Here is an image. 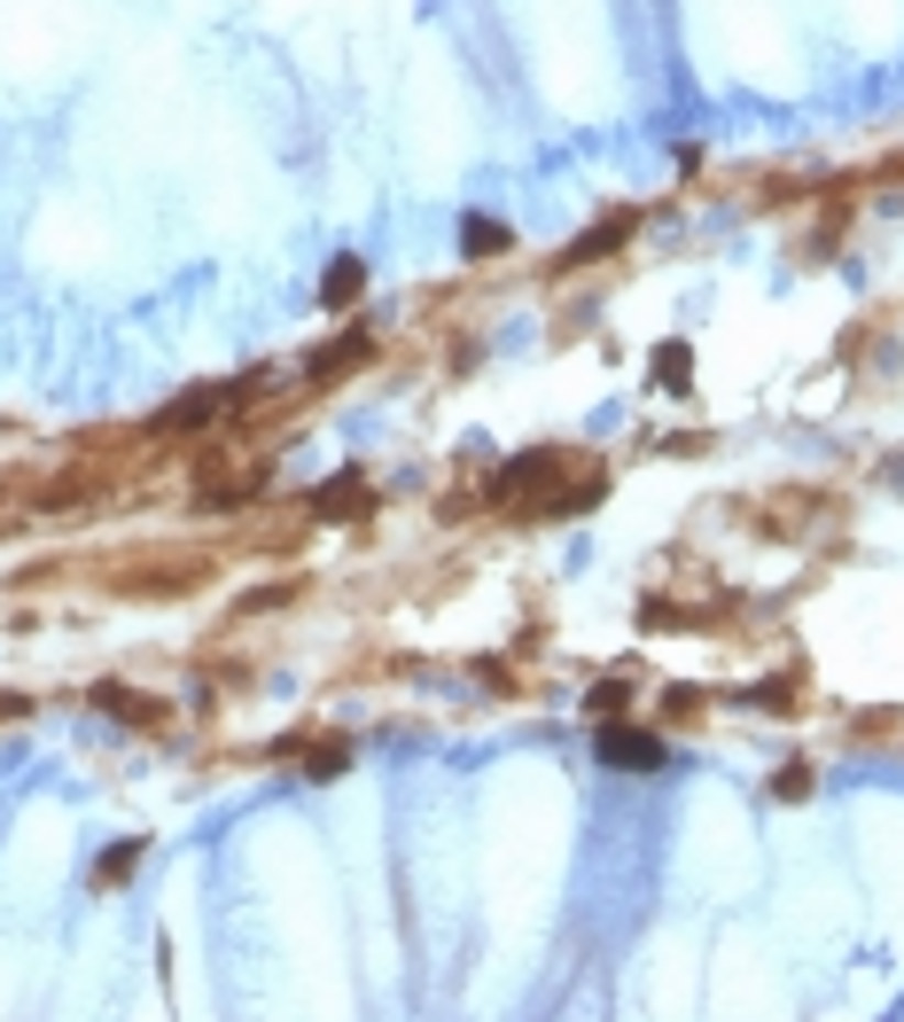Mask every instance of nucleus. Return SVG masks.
Returning a JSON list of instances; mask_svg holds the SVG:
<instances>
[{"label": "nucleus", "mask_w": 904, "mask_h": 1022, "mask_svg": "<svg viewBox=\"0 0 904 1022\" xmlns=\"http://www.w3.org/2000/svg\"><path fill=\"white\" fill-rule=\"evenodd\" d=\"M600 757L608 765H663V741L655 734H631V726H608L600 734Z\"/></svg>", "instance_id": "obj_1"}]
</instances>
